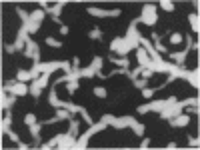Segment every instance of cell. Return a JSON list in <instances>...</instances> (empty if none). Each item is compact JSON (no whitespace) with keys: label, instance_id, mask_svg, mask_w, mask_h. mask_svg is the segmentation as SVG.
<instances>
[{"label":"cell","instance_id":"obj_1","mask_svg":"<svg viewBox=\"0 0 200 150\" xmlns=\"http://www.w3.org/2000/svg\"><path fill=\"white\" fill-rule=\"evenodd\" d=\"M176 102V98H166V100H154V102H148V104H142V106H138L136 110H138V114H146V112H158L160 114L164 108H168L170 104H174Z\"/></svg>","mask_w":200,"mask_h":150},{"label":"cell","instance_id":"obj_2","mask_svg":"<svg viewBox=\"0 0 200 150\" xmlns=\"http://www.w3.org/2000/svg\"><path fill=\"white\" fill-rule=\"evenodd\" d=\"M86 12L92 14V16H96V18H108V16H116V18H118V16L122 14L120 8H116V10H100V8H94V6H88Z\"/></svg>","mask_w":200,"mask_h":150},{"label":"cell","instance_id":"obj_3","mask_svg":"<svg viewBox=\"0 0 200 150\" xmlns=\"http://www.w3.org/2000/svg\"><path fill=\"white\" fill-rule=\"evenodd\" d=\"M2 90L4 92H10V94H14V96H24L26 92H28V86L24 82H16V84H2Z\"/></svg>","mask_w":200,"mask_h":150},{"label":"cell","instance_id":"obj_4","mask_svg":"<svg viewBox=\"0 0 200 150\" xmlns=\"http://www.w3.org/2000/svg\"><path fill=\"white\" fill-rule=\"evenodd\" d=\"M190 48H192V40L186 38V48L182 50V52H170L168 56H170L172 60H176V64H180V66H182V64H184V60H186V54H188V50H190Z\"/></svg>","mask_w":200,"mask_h":150},{"label":"cell","instance_id":"obj_5","mask_svg":"<svg viewBox=\"0 0 200 150\" xmlns=\"http://www.w3.org/2000/svg\"><path fill=\"white\" fill-rule=\"evenodd\" d=\"M168 122H170V126H172V128H180V126H188L190 118L186 116V114H178V116L168 118Z\"/></svg>","mask_w":200,"mask_h":150},{"label":"cell","instance_id":"obj_6","mask_svg":"<svg viewBox=\"0 0 200 150\" xmlns=\"http://www.w3.org/2000/svg\"><path fill=\"white\" fill-rule=\"evenodd\" d=\"M198 18H200L198 12H196V14L192 12V14L188 16V20H190V24H192V32H196V36L200 34V20H198Z\"/></svg>","mask_w":200,"mask_h":150},{"label":"cell","instance_id":"obj_7","mask_svg":"<svg viewBox=\"0 0 200 150\" xmlns=\"http://www.w3.org/2000/svg\"><path fill=\"white\" fill-rule=\"evenodd\" d=\"M64 6H66V2H64V0H60V2H56V4L52 6V16H54V18H58V16H60V12H62V8H64Z\"/></svg>","mask_w":200,"mask_h":150},{"label":"cell","instance_id":"obj_8","mask_svg":"<svg viewBox=\"0 0 200 150\" xmlns=\"http://www.w3.org/2000/svg\"><path fill=\"white\" fill-rule=\"evenodd\" d=\"M108 60H110V62H114V64H118L120 68H128L130 66V60H126V58H118V60H116L114 56H110Z\"/></svg>","mask_w":200,"mask_h":150},{"label":"cell","instance_id":"obj_9","mask_svg":"<svg viewBox=\"0 0 200 150\" xmlns=\"http://www.w3.org/2000/svg\"><path fill=\"white\" fill-rule=\"evenodd\" d=\"M186 140H188V144H190L192 148H198V144H200V142H198V138H194V136H190V134L186 136Z\"/></svg>","mask_w":200,"mask_h":150},{"label":"cell","instance_id":"obj_10","mask_svg":"<svg viewBox=\"0 0 200 150\" xmlns=\"http://www.w3.org/2000/svg\"><path fill=\"white\" fill-rule=\"evenodd\" d=\"M154 92H156V88H142V96L144 98H152Z\"/></svg>","mask_w":200,"mask_h":150},{"label":"cell","instance_id":"obj_11","mask_svg":"<svg viewBox=\"0 0 200 150\" xmlns=\"http://www.w3.org/2000/svg\"><path fill=\"white\" fill-rule=\"evenodd\" d=\"M182 38H184V36H182V34L180 32H176V34H172V36H170V44H178V42H180V40Z\"/></svg>","mask_w":200,"mask_h":150},{"label":"cell","instance_id":"obj_12","mask_svg":"<svg viewBox=\"0 0 200 150\" xmlns=\"http://www.w3.org/2000/svg\"><path fill=\"white\" fill-rule=\"evenodd\" d=\"M46 44H50V46H54V48H60V46H62V42H58V40H54L52 36H48V38H46Z\"/></svg>","mask_w":200,"mask_h":150},{"label":"cell","instance_id":"obj_13","mask_svg":"<svg viewBox=\"0 0 200 150\" xmlns=\"http://www.w3.org/2000/svg\"><path fill=\"white\" fill-rule=\"evenodd\" d=\"M90 38H92V40H98V38H102V30H100V28H94V30L90 32Z\"/></svg>","mask_w":200,"mask_h":150},{"label":"cell","instance_id":"obj_14","mask_svg":"<svg viewBox=\"0 0 200 150\" xmlns=\"http://www.w3.org/2000/svg\"><path fill=\"white\" fill-rule=\"evenodd\" d=\"M160 6L164 10H168V12H172V10H174V4H172V2H168V0H164V2H160Z\"/></svg>","mask_w":200,"mask_h":150},{"label":"cell","instance_id":"obj_15","mask_svg":"<svg viewBox=\"0 0 200 150\" xmlns=\"http://www.w3.org/2000/svg\"><path fill=\"white\" fill-rule=\"evenodd\" d=\"M94 94H96V96H98V98H106V90H104V88H94Z\"/></svg>","mask_w":200,"mask_h":150},{"label":"cell","instance_id":"obj_16","mask_svg":"<svg viewBox=\"0 0 200 150\" xmlns=\"http://www.w3.org/2000/svg\"><path fill=\"white\" fill-rule=\"evenodd\" d=\"M148 146H150V138H144V140H142V144H140V148H142V150H146Z\"/></svg>","mask_w":200,"mask_h":150},{"label":"cell","instance_id":"obj_17","mask_svg":"<svg viewBox=\"0 0 200 150\" xmlns=\"http://www.w3.org/2000/svg\"><path fill=\"white\" fill-rule=\"evenodd\" d=\"M60 34H64V36H66V34H68V26H60Z\"/></svg>","mask_w":200,"mask_h":150}]
</instances>
